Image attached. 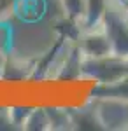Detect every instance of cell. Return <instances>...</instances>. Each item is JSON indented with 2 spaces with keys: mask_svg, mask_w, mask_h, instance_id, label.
Segmentation results:
<instances>
[{
  "mask_svg": "<svg viewBox=\"0 0 128 131\" xmlns=\"http://www.w3.org/2000/svg\"><path fill=\"white\" fill-rule=\"evenodd\" d=\"M102 28L111 42V49L114 56L128 58V7L119 5L116 0H109Z\"/></svg>",
  "mask_w": 128,
  "mask_h": 131,
  "instance_id": "6da1fadb",
  "label": "cell"
},
{
  "mask_svg": "<svg viewBox=\"0 0 128 131\" xmlns=\"http://www.w3.org/2000/svg\"><path fill=\"white\" fill-rule=\"evenodd\" d=\"M128 75V58L119 56H102V58H83V68L81 77L91 79L97 84H109L116 82Z\"/></svg>",
  "mask_w": 128,
  "mask_h": 131,
  "instance_id": "7a4b0ae2",
  "label": "cell"
},
{
  "mask_svg": "<svg viewBox=\"0 0 128 131\" xmlns=\"http://www.w3.org/2000/svg\"><path fill=\"white\" fill-rule=\"evenodd\" d=\"M102 129H128V100L125 98H91Z\"/></svg>",
  "mask_w": 128,
  "mask_h": 131,
  "instance_id": "3957f363",
  "label": "cell"
},
{
  "mask_svg": "<svg viewBox=\"0 0 128 131\" xmlns=\"http://www.w3.org/2000/svg\"><path fill=\"white\" fill-rule=\"evenodd\" d=\"M77 44L83 51V54L89 56V58H102V56H111L112 54L111 42H109L102 25L95 26V28H89V30H84L81 33Z\"/></svg>",
  "mask_w": 128,
  "mask_h": 131,
  "instance_id": "277c9868",
  "label": "cell"
},
{
  "mask_svg": "<svg viewBox=\"0 0 128 131\" xmlns=\"http://www.w3.org/2000/svg\"><path fill=\"white\" fill-rule=\"evenodd\" d=\"M69 44H74V42H70L67 37H63V35H60L56 42H54V46L51 47L42 58H39V61L33 65V70H32V75H30V79H33V81H37V79H46L48 77V73H49L51 67L58 61L60 54L65 51V47L69 46Z\"/></svg>",
  "mask_w": 128,
  "mask_h": 131,
  "instance_id": "5b68a950",
  "label": "cell"
},
{
  "mask_svg": "<svg viewBox=\"0 0 128 131\" xmlns=\"http://www.w3.org/2000/svg\"><path fill=\"white\" fill-rule=\"evenodd\" d=\"M83 51L79 47V44H72L67 51V56L63 63H60L56 79L58 81H76V79H83L81 77V68H83Z\"/></svg>",
  "mask_w": 128,
  "mask_h": 131,
  "instance_id": "8992f818",
  "label": "cell"
},
{
  "mask_svg": "<svg viewBox=\"0 0 128 131\" xmlns=\"http://www.w3.org/2000/svg\"><path fill=\"white\" fill-rule=\"evenodd\" d=\"M91 98H125L128 100V75L116 82L97 84L91 91Z\"/></svg>",
  "mask_w": 128,
  "mask_h": 131,
  "instance_id": "52a82bcc",
  "label": "cell"
},
{
  "mask_svg": "<svg viewBox=\"0 0 128 131\" xmlns=\"http://www.w3.org/2000/svg\"><path fill=\"white\" fill-rule=\"evenodd\" d=\"M69 114H70V121H72V124H76V128H81V129H102L91 103L88 107H84V108H76V110L69 108Z\"/></svg>",
  "mask_w": 128,
  "mask_h": 131,
  "instance_id": "ba28073f",
  "label": "cell"
},
{
  "mask_svg": "<svg viewBox=\"0 0 128 131\" xmlns=\"http://www.w3.org/2000/svg\"><path fill=\"white\" fill-rule=\"evenodd\" d=\"M109 0H86V14L83 19V26L84 30L95 28L102 25V18L107 7Z\"/></svg>",
  "mask_w": 128,
  "mask_h": 131,
  "instance_id": "9c48e42d",
  "label": "cell"
},
{
  "mask_svg": "<svg viewBox=\"0 0 128 131\" xmlns=\"http://www.w3.org/2000/svg\"><path fill=\"white\" fill-rule=\"evenodd\" d=\"M23 129L30 131H42V129H51V122L48 110L44 107H33L32 114L28 115V119L23 124Z\"/></svg>",
  "mask_w": 128,
  "mask_h": 131,
  "instance_id": "30bf717a",
  "label": "cell"
},
{
  "mask_svg": "<svg viewBox=\"0 0 128 131\" xmlns=\"http://www.w3.org/2000/svg\"><path fill=\"white\" fill-rule=\"evenodd\" d=\"M60 2L65 10V18L83 23L84 14H86V0H60Z\"/></svg>",
  "mask_w": 128,
  "mask_h": 131,
  "instance_id": "8fae6325",
  "label": "cell"
},
{
  "mask_svg": "<svg viewBox=\"0 0 128 131\" xmlns=\"http://www.w3.org/2000/svg\"><path fill=\"white\" fill-rule=\"evenodd\" d=\"M46 110H48V115H49L51 129H67V128L72 126L69 108L63 110V108H51V107H48Z\"/></svg>",
  "mask_w": 128,
  "mask_h": 131,
  "instance_id": "7c38bea8",
  "label": "cell"
},
{
  "mask_svg": "<svg viewBox=\"0 0 128 131\" xmlns=\"http://www.w3.org/2000/svg\"><path fill=\"white\" fill-rule=\"evenodd\" d=\"M7 110H9V117H11L12 126H21L23 128V124L28 119V115L32 114L33 107H9Z\"/></svg>",
  "mask_w": 128,
  "mask_h": 131,
  "instance_id": "4fadbf2b",
  "label": "cell"
},
{
  "mask_svg": "<svg viewBox=\"0 0 128 131\" xmlns=\"http://www.w3.org/2000/svg\"><path fill=\"white\" fill-rule=\"evenodd\" d=\"M9 128H14L12 122H11V117H9V110L7 108H0V129H9Z\"/></svg>",
  "mask_w": 128,
  "mask_h": 131,
  "instance_id": "5bb4252c",
  "label": "cell"
},
{
  "mask_svg": "<svg viewBox=\"0 0 128 131\" xmlns=\"http://www.w3.org/2000/svg\"><path fill=\"white\" fill-rule=\"evenodd\" d=\"M16 2H18V0H0V19H2L7 12H11V9L16 5Z\"/></svg>",
  "mask_w": 128,
  "mask_h": 131,
  "instance_id": "9a60e30c",
  "label": "cell"
},
{
  "mask_svg": "<svg viewBox=\"0 0 128 131\" xmlns=\"http://www.w3.org/2000/svg\"><path fill=\"white\" fill-rule=\"evenodd\" d=\"M4 61H5V54L0 52V73H2V67H4Z\"/></svg>",
  "mask_w": 128,
  "mask_h": 131,
  "instance_id": "2e32d148",
  "label": "cell"
}]
</instances>
